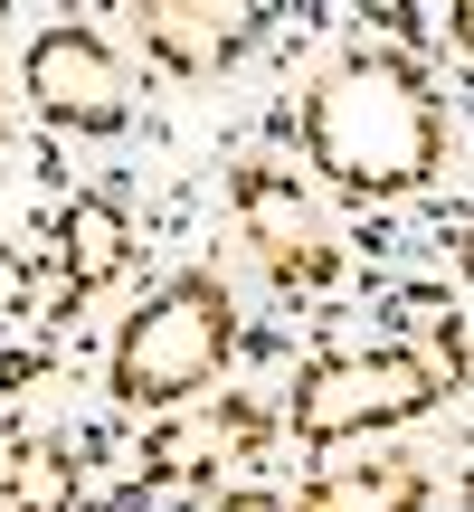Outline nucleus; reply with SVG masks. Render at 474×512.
Here are the masks:
<instances>
[{"instance_id": "obj_1", "label": "nucleus", "mask_w": 474, "mask_h": 512, "mask_svg": "<svg viewBox=\"0 0 474 512\" xmlns=\"http://www.w3.org/2000/svg\"><path fill=\"white\" fill-rule=\"evenodd\" d=\"M304 143L342 190L380 200V190H418L446 152V105L418 76V57L399 48H351L342 67H323V86L304 95Z\"/></svg>"}, {"instance_id": "obj_2", "label": "nucleus", "mask_w": 474, "mask_h": 512, "mask_svg": "<svg viewBox=\"0 0 474 512\" xmlns=\"http://www.w3.org/2000/svg\"><path fill=\"white\" fill-rule=\"evenodd\" d=\"M228 285L219 275H181V285H162L143 313L124 323V342H114V399L133 408H171L190 399V389L219 380L228 361Z\"/></svg>"}, {"instance_id": "obj_3", "label": "nucleus", "mask_w": 474, "mask_h": 512, "mask_svg": "<svg viewBox=\"0 0 474 512\" xmlns=\"http://www.w3.org/2000/svg\"><path fill=\"white\" fill-rule=\"evenodd\" d=\"M446 361L427 351H342V361H313L304 389H294V437L304 446H342V437H370V427H399L418 408H437Z\"/></svg>"}, {"instance_id": "obj_4", "label": "nucleus", "mask_w": 474, "mask_h": 512, "mask_svg": "<svg viewBox=\"0 0 474 512\" xmlns=\"http://www.w3.org/2000/svg\"><path fill=\"white\" fill-rule=\"evenodd\" d=\"M29 95H38V114L67 124V133H124V114H133L124 57H114L105 38H86V29H48L29 48Z\"/></svg>"}, {"instance_id": "obj_5", "label": "nucleus", "mask_w": 474, "mask_h": 512, "mask_svg": "<svg viewBox=\"0 0 474 512\" xmlns=\"http://www.w3.org/2000/svg\"><path fill=\"white\" fill-rule=\"evenodd\" d=\"M247 228H256V247H266V266L285 275V294H304V285H323V275H332V256H323L304 200H294L285 181H247Z\"/></svg>"}, {"instance_id": "obj_6", "label": "nucleus", "mask_w": 474, "mask_h": 512, "mask_svg": "<svg viewBox=\"0 0 474 512\" xmlns=\"http://www.w3.org/2000/svg\"><path fill=\"white\" fill-rule=\"evenodd\" d=\"M143 38L171 76H209L256 38V10H143Z\"/></svg>"}, {"instance_id": "obj_7", "label": "nucleus", "mask_w": 474, "mask_h": 512, "mask_svg": "<svg viewBox=\"0 0 474 512\" xmlns=\"http://www.w3.org/2000/svg\"><path fill=\"white\" fill-rule=\"evenodd\" d=\"M86 484H76V456L48 437H10L0 446V512H76Z\"/></svg>"}, {"instance_id": "obj_8", "label": "nucleus", "mask_w": 474, "mask_h": 512, "mask_svg": "<svg viewBox=\"0 0 474 512\" xmlns=\"http://www.w3.org/2000/svg\"><path fill=\"white\" fill-rule=\"evenodd\" d=\"M57 256H67V285H114L133 266V219L114 200H76L57 219Z\"/></svg>"}, {"instance_id": "obj_9", "label": "nucleus", "mask_w": 474, "mask_h": 512, "mask_svg": "<svg viewBox=\"0 0 474 512\" xmlns=\"http://www.w3.org/2000/svg\"><path fill=\"white\" fill-rule=\"evenodd\" d=\"M418 503H427L418 465H380V475H323L304 503H285V512H418Z\"/></svg>"}, {"instance_id": "obj_10", "label": "nucleus", "mask_w": 474, "mask_h": 512, "mask_svg": "<svg viewBox=\"0 0 474 512\" xmlns=\"http://www.w3.org/2000/svg\"><path fill=\"white\" fill-rule=\"evenodd\" d=\"M219 427H162V437L143 446V475L152 484H190V475H209V465H219Z\"/></svg>"}, {"instance_id": "obj_11", "label": "nucleus", "mask_w": 474, "mask_h": 512, "mask_svg": "<svg viewBox=\"0 0 474 512\" xmlns=\"http://www.w3.org/2000/svg\"><path fill=\"white\" fill-rule=\"evenodd\" d=\"M29 370H38L29 351H0V389H19V380H29Z\"/></svg>"}, {"instance_id": "obj_12", "label": "nucleus", "mask_w": 474, "mask_h": 512, "mask_svg": "<svg viewBox=\"0 0 474 512\" xmlns=\"http://www.w3.org/2000/svg\"><path fill=\"white\" fill-rule=\"evenodd\" d=\"M219 512H285V503H275V494H228Z\"/></svg>"}, {"instance_id": "obj_13", "label": "nucleus", "mask_w": 474, "mask_h": 512, "mask_svg": "<svg viewBox=\"0 0 474 512\" xmlns=\"http://www.w3.org/2000/svg\"><path fill=\"white\" fill-rule=\"evenodd\" d=\"M19 294H29V285H19V266L0 256V304H19Z\"/></svg>"}]
</instances>
